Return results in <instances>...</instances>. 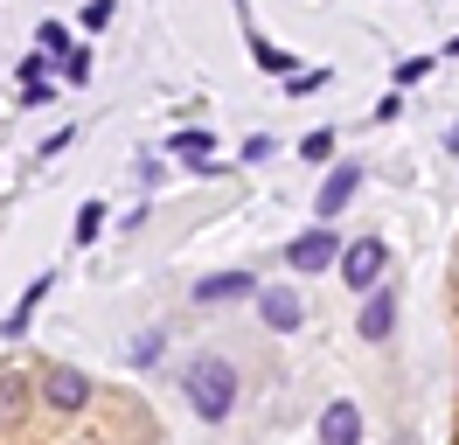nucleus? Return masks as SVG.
<instances>
[{"label":"nucleus","instance_id":"nucleus-10","mask_svg":"<svg viewBox=\"0 0 459 445\" xmlns=\"http://www.w3.org/2000/svg\"><path fill=\"white\" fill-rule=\"evenodd\" d=\"M29 404H35L29 376H14V369H0V432H14V424L29 417Z\"/></svg>","mask_w":459,"mask_h":445},{"label":"nucleus","instance_id":"nucleus-9","mask_svg":"<svg viewBox=\"0 0 459 445\" xmlns=\"http://www.w3.org/2000/svg\"><path fill=\"white\" fill-rule=\"evenodd\" d=\"M223 300H258V278L251 272H216L195 285V306H223Z\"/></svg>","mask_w":459,"mask_h":445},{"label":"nucleus","instance_id":"nucleus-4","mask_svg":"<svg viewBox=\"0 0 459 445\" xmlns=\"http://www.w3.org/2000/svg\"><path fill=\"white\" fill-rule=\"evenodd\" d=\"M334 257H342V237H334L327 222H320V230H307V237H292V244H286V265H292V272H299V278L327 272Z\"/></svg>","mask_w":459,"mask_h":445},{"label":"nucleus","instance_id":"nucleus-16","mask_svg":"<svg viewBox=\"0 0 459 445\" xmlns=\"http://www.w3.org/2000/svg\"><path fill=\"white\" fill-rule=\"evenodd\" d=\"M431 63H438V56H411V63H397V91H403V83H418Z\"/></svg>","mask_w":459,"mask_h":445},{"label":"nucleus","instance_id":"nucleus-18","mask_svg":"<svg viewBox=\"0 0 459 445\" xmlns=\"http://www.w3.org/2000/svg\"><path fill=\"white\" fill-rule=\"evenodd\" d=\"M35 42H42V49H70V35H63V22H42V28H35Z\"/></svg>","mask_w":459,"mask_h":445},{"label":"nucleus","instance_id":"nucleus-11","mask_svg":"<svg viewBox=\"0 0 459 445\" xmlns=\"http://www.w3.org/2000/svg\"><path fill=\"white\" fill-rule=\"evenodd\" d=\"M49 278H56V272H42V278H29V292H22V306H14V313H7V320H0V334H7V341H22V334H29V320H35V306L49 300Z\"/></svg>","mask_w":459,"mask_h":445},{"label":"nucleus","instance_id":"nucleus-6","mask_svg":"<svg viewBox=\"0 0 459 445\" xmlns=\"http://www.w3.org/2000/svg\"><path fill=\"white\" fill-rule=\"evenodd\" d=\"M355 188H362V167H334V174H327V181H320V195H314V216L320 222H334V216H342V209H348V202H355Z\"/></svg>","mask_w":459,"mask_h":445},{"label":"nucleus","instance_id":"nucleus-3","mask_svg":"<svg viewBox=\"0 0 459 445\" xmlns=\"http://www.w3.org/2000/svg\"><path fill=\"white\" fill-rule=\"evenodd\" d=\"M49 411H63V417H77L91 404V376L84 369H70V362H56V369H42V389H35Z\"/></svg>","mask_w":459,"mask_h":445},{"label":"nucleus","instance_id":"nucleus-2","mask_svg":"<svg viewBox=\"0 0 459 445\" xmlns=\"http://www.w3.org/2000/svg\"><path fill=\"white\" fill-rule=\"evenodd\" d=\"M342 285L348 292H376L383 285V272H390V244L383 237H355V244H342Z\"/></svg>","mask_w":459,"mask_h":445},{"label":"nucleus","instance_id":"nucleus-22","mask_svg":"<svg viewBox=\"0 0 459 445\" xmlns=\"http://www.w3.org/2000/svg\"><path fill=\"white\" fill-rule=\"evenodd\" d=\"M84 445H105V439H84Z\"/></svg>","mask_w":459,"mask_h":445},{"label":"nucleus","instance_id":"nucleus-19","mask_svg":"<svg viewBox=\"0 0 459 445\" xmlns=\"http://www.w3.org/2000/svg\"><path fill=\"white\" fill-rule=\"evenodd\" d=\"M84 28H112V0H84Z\"/></svg>","mask_w":459,"mask_h":445},{"label":"nucleus","instance_id":"nucleus-12","mask_svg":"<svg viewBox=\"0 0 459 445\" xmlns=\"http://www.w3.org/2000/svg\"><path fill=\"white\" fill-rule=\"evenodd\" d=\"M244 42H251V56H258V70H264V77H292V56L279 49L272 35H258V28L244 22Z\"/></svg>","mask_w":459,"mask_h":445},{"label":"nucleus","instance_id":"nucleus-13","mask_svg":"<svg viewBox=\"0 0 459 445\" xmlns=\"http://www.w3.org/2000/svg\"><path fill=\"white\" fill-rule=\"evenodd\" d=\"M209 153H216V139H209V133H174V161H188V167H202V174H216V167H209Z\"/></svg>","mask_w":459,"mask_h":445},{"label":"nucleus","instance_id":"nucleus-7","mask_svg":"<svg viewBox=\"0 0 459 445\" xmlns=\"http://www.w3.org/2000/svg\"><path fill=\"white\" fill-rule=\"evenodd\" d=\"M390 327H397V292H390V285H376L369 300H362L355 334H362V341H390Z\"/></svg>","mask_w":459,"mask_h":445},{"label":"nucleus","instance_id":"nucleus-14","mask_svg":"<svg viewBox=\"0 0 459 445\" xmlns=\"http://www.w3.org/2000/svg\"><path fill=\"white\" fill-rule=\"evenodd\" d=\"M98 230H105V202H84L77 209V244H98Z\"/></svg>","mask_w":459,"mask_h":445},{"label":"nucleus","instance_id":"nucleus-21","mask_svg":"<svg viewBox=\"0 0 459 445\" xmlns=\"http://www.w3.org/2000/svg\"><path fill=\"white\" fill-rule=\"evenodd\" d=\"M446 153H459V126H446Z\"/></svg>","mask_w":459,"mask_h":445},{"label":"nucleus","instance_id":"nucleus-20","mask_svg":"<svg viewBox=\"0 0 459 445\" xmlns=\"http://www.w3.org/2000/svg\"><path fill=\"white\" fill-rule=\"evenodd\" d=\"M153 355H160V327H146L140 341H133V362H153Z\"/></svg>","mask_w":459,"mask_h":445},{"label":"nucleus","instance_id":"nucleus-5","mask_svg":"<svg viewBox=\"0 0 459 445\" xmlns=\"http://www.w3.org/2000/svg\"><path fill=\"white\" fill-rule=\"evenodd\" d=\"M258 320L272 334H292L299 320H307V300H299L292 285H258Z\"/></svg>","mask_w":459,"mask_h":445},{"label":"nucleus","instance_id":"nucleus-1","mask_svg":"<svg viewBox=\"0 0 459 445\" xmlns=\"http://www.w3.org/2000/svg\"><path fill=\"white\" fill-rule=\"evenodd\" d=\"M181 389H188V411H195L202 424H223V417L237 411V362L230 355H195L181 369Z\"/></svg>","mask_w":459,"mask_h":445},{"label":"nucleus","instance_id":"nucleus-17","mask_svg":"<svg viewBox=\"0 0 459 445\" xmlns=\"http://www.w3.org/2000/svg\"><path fill=\"white\" fill-rule=\"evenodd\" d=\"M63 56H70V63H63V77L84 83V77H91V49H63Z\"/></svg>","mask_w":459,"mask_h":445},{"label":"nucleus","instance_id":"nucleus-8","mask_svg":"<svg viewBox=\"0 0 459 445\" xmlns=\"http://www.w3.org/2000/svg\"><path fill=\"white\" fill-rule=\"evenodd\" d=\"M320 445H362V411H355L348 397H334V404L320 411Z\"/></svg>","mask_w":459,"mask_h":445},{"label":"nucleus","instance_id":"nucleus-15","mask_svg":"<svg viewBox=\"0 0 459 445\" xmlns=\"http://www.w3.org/2000/svg\"><path fill=\"white\" fill-rule=\"evenodd\" d=\"M299 153H307V161H334V133H327V126H314V133L299 139Z\"/></svg>","mask_w":459,"mask_h":445}]
</instances>
